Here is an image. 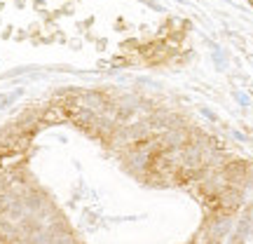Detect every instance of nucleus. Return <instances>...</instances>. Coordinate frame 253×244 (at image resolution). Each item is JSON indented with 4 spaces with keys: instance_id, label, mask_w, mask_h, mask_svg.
Returning a JSON list of instances; mask_svg holds the SVG:
<instances>
[{
    "instance_id": "obj_3",
    "label": "nucleus",
    "mask_w": 253,
    "mask_h": 244,
    "mask_svg": "<svg viewBox=\"0 0 253 244\" xmlns=\"http://www.w3.org/2000/svg\"><path fill=\"white\" fill-rule=\"evenodd\" d=\"M251 2H253V0H251Z\"/></svg>"
},
{
    "instance_id": "obj_2",
    "label": "nucleus",
    "mask_w": 253,
    "mask_h": 244,
    "mask_svg": "<svg viewBox=\"0 0 253 244\" xmlns=\"http://www.w3.org/2000/svg\"><path fill=\"white\" fill-rule=\"evenodd\" d=\"M146 2H148V5H150V7H152V10H157V12H160V10H162V7H160V5H157V2H155V0H146Z\"/></svg>"
},
{
    "instance_id": "obj_1",
    "label": "nucleus",
    "mask_w": 253,
    "mask_h": 244,
    "mask_svg": "<svg viewBox=\"0 0 253 244\" xmlns=\"http://www.w3.org/2000/svg\"><path fill=\"white\" fill-rule=\"evenodd\" d=\"M66 118H68V113L64 106H50L42 113V120L45 122H61V120H66Z\"/></svg>"
}]
</instances>
